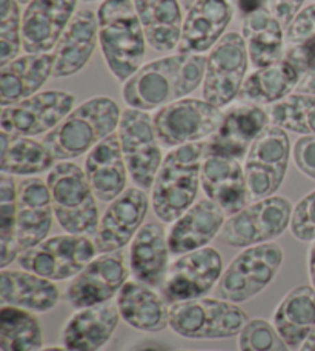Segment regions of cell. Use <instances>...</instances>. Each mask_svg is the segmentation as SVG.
<instances>
[{
	"mask_svg": "<svg viewBox=\"0 0 315 351\" xmlns=\"http://www.w3.org/2000/svg\"><path fill=\"white\" fill-rule=\"evenodd\" d=\"M207 58L179 53L143 65L123 85L129 108L151 111L185 99L203 85Z\"/></svg>",
	"mask_w": 315,
	"mask_h": 351,
	"instance_id": "cell-1",
	"label": "cell"
},
{
	"mask_svg": "<svg viewBox=\"0 0 315 351\" xmlns=\"http://www.w3.org/2000/svg\"><path fill=\"white\" fill-rule=\"evenodd\" d=\"M97 21L106 66L118 82H126L142 68L148 43L134 2L103 0Z\"/></svg>",
	"mask_w": 315,
	"mask_h": 351,
	"instance_id": "cell-2",
	"label": "cell"
},
{
	"mask_svg": "<svg viewBox=\"0 0 315 351\" xmlns=\"http://www.w3.org/2000/svg\"><path fill=\"white\" fill-rule=\"evenodd\" d=\"M205 154L206 142H195L173 148L163 158L151 194V205L162 222H175L195 204Z\"/></svg>",
	"mask_w": 315,
	"mask_h": 351,
	"instance_id": "cell-3",
	"label": "cell"
},
{
	"mask_svg": "<svg viewBox=\"0 0 315 351\" xmlns=\"http://www.w3.org/2000/svg\"><path fill=\"white\" fill-rule=\"evenodd\" d=\"M122 119L121 106L111 97H92L74 108L42 142L55 160L65 162L91 149L114 134Z\"/></svg>",
	"mask_w": 315,
	"mask_h": 351,
	"instance_id": "cell-4",
	"label": "cell"
},
{
	"mask_svg": "<svg viewBox=\"0 0 315 351\" xmlns=\"http://www.w3.org/2000/svg\"><path fill=\"white\" fill-rule=\"evenodd\" d=\"M47 184L51 191L55 221L68 234L96 236L99 208L96 194L85 170L74 162H59L48 173Z\"/></svg>",
	"mask_w": 315,
	"mask_h": 351,
	"instance_id": "cell-5",
	"label": "cell"
},
{
	"mask_svg": "<svg viewBox=\"0 0 315 351\" xmlns=\"http://www.w3.org/2000/svg\"><path fill=\"white\" fill-rule=\"evenodd\" d=\"M249 321L240 305L220 298L181 300L169 306V328L185 339H228L240 335Z\"/></svg>",
	"mask_w": 315,
	"mask_h": 351,
	"instance_id": "cell-6",
	"label": "cell"
},
{
	"mask_svg": "<svg viewBox=\"0 0 315 351\" xmlns=\"http://www.w3.org/2000/svg\"><path fill=\"white\" fill-rule=\"evenodd\" d=\"M285 252L277 242L260 243L232 259L217 284V298L242 304L255 298L279 274Z\"/></svg>",
	"mask_w": 315,
	"mask_h": 351,
	"instance_id": "cell-7",
	"label": "cell"
},
{
	"mask_svg": "<svg viewBox=\"0 0 315 351\" xmlns=\"http://www.w3.org/2000/svg\"><path fill=\"white\" fill-rule=\"evenodd\" d=\"M294 205L283 196H270L249 204L225 222L222 242L232 248H249L273 242L291 225Z\"/></svg>",
	"mask_w": 315,
	"mask_h": 351,
	"instance_id": "cell-8",
	"label": "cell"
},
{
	"mask_svg": "<svg viewBox=\"0 0 315 351\" xmlns=\"http://www.w3.org/2000/svg\"><path fill=\"white\" fill-rule=\"evenodd\" d=\"M97 254L94 241L88 236L59 234L18 254L23 269L53 282L74 279Z\"/></svg>",
	"mask_w": 315,
	"mask_h": 351,
	"instance_id": "cell-9",
	"label": "cell"
},
{
	"mask_svg": "<svg viewBox=\"0 0 315 351\" xmlns=\"http://www.w3.org/2000/svg\"><path fill=\"white\" fill-rule=\"evenodd\" d=\"M291 159V141L286 130L269 127L252 143L244 159L249 202L275 196L286 178Z\"/></svg>",
	"mask_w": 315,
	"mask_h": 351,
	"instance_id": "cell-10",
	"label": "cell"
},
{
	"mask_svg": "<svg viewBox=\"0 0 315 351\" xmlns=\"http://www.w3.org/2000/svg\"><path fill=\"white\" fill-rule=\"evenodd\" d=\"M153 121L162 145L177 148L211 137L223 121V111L205 99H180L162 106Z\"/></svg>",
	"mask_w": 315,
	"mask_h": 351,
	"instance_id": "cell-11",
	"label": "cell"
},
{
	"mask_svg": "<svg viewBox=\"0 0 315 351\" xmlns=\"http://www.w3.org/2000/svg\"><path fill=\"white\" fill-rule=\"evenodd\" d=\"M249 66L243 36L231 31L211 49L203 79V99L217 108H226L240 96Z\"/></svg>",
	"mask_w": 315,
	"mask_h": 351,
	"instance_id": "cell-12",
	"label": "cell"
},
{
	"mask_svg": "<svg viewBox=\"0 0 315 351\" xmlns=\"http://www.w3.org/2000/svg\"><path fill=\"white\" fill-rule=\"evenodd\" d=\"M117 134L131 180L142 190L153 188L163 162L153 117L147 111L126 108Z\"/></svg>",
	"mask_w": 315,
	"mask_h": 351,
	"instance_id": "cell-13",
	"label": "cell"
},
{
	"mask_svg": "<svg viewBox=\"0 0 315 351\" xmlns=\"http://www.w3.org/2000/svg\"><path fill=\"white\" fill-rule=\"evenodd\" d=\"M223 274V258L217 248L205 247L181 254L173 262L162 285L168 302L205 298Z\"/></svg>",
	"mask_w": 315,
	"mask_h": 351,
	"instance_id": "cell-14",
	"label": "cell"
},
{
	"mask_svg": "<svg viewBox=\"0 0 315 351\" xmlns=\"http://www.w3.org/2000/svg\"><path fill=\"white\" fill-rule=\"evenodd\" d=\"M75 96L68 91L37 93L22 102L5 106L0 114L2 131L17 136H39L53 131L74 110Z\"/></svg>",
	"mask_w": 315,
	"mask_h": 351,
	"instance_id": "cell-15",
	"label": "cell"
},
{
	"mask_svg": "<svg viewBox=\"0 0 315 351\" xmlns=\"http://www.w3.org/2000/svg\"><path fill=\"white\" fill-rule=\"evenodd\" d=\"M129 265L125 253H106L94 258L66 288L65 299L74 310L106 304L128 282Z\"/></svg>",
	"mask_w": 315,
	"mask_h": 351,
	"instance_id": "cell-16",
	"label": "cell"
},
{
	"mask_svg": "<svg viewBox=\"0 0 315 351\" xmlns=\"http://www.w3.org/2000/svg\"><path fill=\"white\" fill-rule=\"evenodd\" d=\"M149 199L138 186H131L112 200L100 219L99 230L94 237L97 253L121 252L132 242L138 230L143 227L148 215Z\"/></svg>",
	"mask_w": 315,
	"mask_h": 351,
	"instance_id": "cell-17",
	"label": "cell"
},
{
	"mask_svg": "<svg viewBox=\"0 0 315 351\" xmlns=\"http://www.w3.org/2000/svg\"><path fill=\"white\" fill-rule=\"evenodd\" d=\"M269 112L255 104H236L223 111L218 130L206 142V153L243 159L258 136L269 127Z\"/></svg>",
	"mask_w": 315,
	"mask_h": 351,
	"instance_id": "cell-18",
	"label": "cell"
},
{
	"mask_svg": "<svg viewBox=\"0 0 315 351\" xmlns=\"http://www.w3.org/2000/svg\"><path fill=\"white\" fill-rule=\"evenodd\" d=\"M54 208L48 184L39 178H28L17 185L16 242L23 253L48 239L53 228Z\"/></svg>",
	"mask_w": 315,
	"mask_h": 351,
	"instance_id": "cell-19",
	"label": "cell"
},
{
	"mask_svg": "<svg viewBox=\"0 0 315 351\" xmlns=\"http://www.w3.org/2000/svg\"><path fill=\"white\" fill-rule=\"evenodd\" d=\"M77 3L79 0H31L22 21L25 53L45 54L58 47Z\"/></svg>",
	"mask_w": 315,
	"mask_h": 351,
	"instance_id": "cell-20",
	"label": "cell"
},
{
	"mask_svg": "<svg viewBox=\"0 0 315 351\" xmlns=\"http://www.w3.org/2000/svg\"><path fill=\"white\" fill-rule=\"evenodd\" d=\"M201 188L206 197L229 217L248 206L247 176L238 159L206 153L201 165Z\"/></svg>",
	"mask_w": 315,
	"mask_h": 351,
	"instance_id": "cell-21",
	"label": "cell"
},
{
	"mask_svg": "<svg viewBox=\"0 0 315 351\" xmlns=\"http://www.w3.org/2000/svg\"><path fill=\"white\" fill-rule=\"evenodd\" d=\"M237 0H197L184 22L180 53L201 54L212 49L234 19Z\"/></svg>",
	"mask_w": 315,
	"mask_h": 351,
	"instance_id": "cell-22",
	"label": "cell"
},
{
	"mask_svg": "<svg viewBox=\"0 0 315 351\" xmlns=\"http://www.w3.org/2000/svg\"><path fill=\"white\" fill-rule=\"evenodd\" d=\"M226 215L210 199L199 200L185 215L173 222L168 231V243L171 253L181 256L195 250L210 247V243L222 233Z\"/></svg>",
	"mask_w": 315,
	"mask_h": 351,
	"instance_id": "cell-23",
	"label": "cell"
},
{
	"mask_svg": "<svg viewBox=\"0 0 315 351\" xmlns=\"http://www.w3.org/2000/svg\"><path fill=\"white\" fill-rule=\"evenodd\" d=\"M99 40V21L92 10L74 14L54 49L53 77H69L84 70L92 58Z\"/></svg>",
	"mask_w": 315,
	"mask_h": 351,
	"instance_id": "cell-24",
	"label": "cell"
},
{
	"mask_svg": "<svg viewBox=\"0 0 315 351\" xmlns=\"http://www.w3.org/2000/svg\"><path fill=\"white\" fill-rule=\"evenodd\" d=\"M118 321L117 305L108 302L77 310L62 331L63 347L71 351H100L114 336Z\"/></svg>",
	"mask_w": 315,
	"mask_h": 351,
	"instance_id": "cell-25",
	"label": "cell"
},
{
	"mask_svg": "<svg viewBox=\"0 0 315 351\" xmlns=\"http://www.w3.org/2000/svg\"><path fill=\"white\" fill-rule=\"evenodd\" d=\"M85 173L94 194L102 202H112L126 190L129 173L117 133L106 137L88 153Z\"/></svg>",
	"mask_w": 315,
	"mask_h": 351,
	"instance_id": "cell-26",
	"label": "cell"
},
{
	"mask_svg": "<svg viewBox=\"0 0 315 351\" xmlns=\"http://www.w3.org/2000/svg\"><path fill=\"white\" fill-rule=\"evenodd\" d=\"M168 233L160 223L148 222L138 230L129 247V269L136 280L160 287L169 271Z\"/></svg>",
	"mask_w": 315,
	"mask_h": 351,
	"instance_id": "cell-27",
	"label": "cell"
},
{
	"mask_svg": "<svg viewBox=\"0 0 315 351\" xmlns=\"http://www.w3.org/2000/svg\"><path fill=\"white\" fill-rule=\"evenodd\" d=\"M168 300L138 280H128L117 294L121 317L131 328L143 333H160L169 327Z\"/></svg>",
	"mask_w": 315,
	"mask_h": 351,
	"instance_id": "cell-28",
	"label": "cell"
},
{
	"mask_svg": "<svg viewBox=\"0 0 315 351\" xmlns=\"http://www.w3.org/2000/svg\"><path fill=\"white\" fill-rule=\"evenodd\" d=\"M54 71V54H27L0 66V105L10 106L33 97Z\"/></svg>",
	"mask_w": 315,
	"mask_h": 351,
	"instance_id": "cell-29",
	"label": "cell"
},
{
	"mask_svg": "<svg viewBox=\"0 0 315 351\" xmlns=\"http://www.w3.org/2000/svg\"><path fill=\"white\" fill-rule=\"evenodd\" d=\"M0 299L3 305L18 306L31 313H47L58 306L60 291L53 280L27 269L2 268Z\"/></svg>",
	"mask_w": 315,
	"mask_h": 351,
	"instance_id": "cell-30",
	"label": "cell"
},
{
	"mask_svg": "<svg viewBox=\"0 0 315 351\" xmlns=\"http://www.w3.org/2000/svg\"><path fill=\"white\" fill-rule=\"evenodd\" d=\"M147 36L148 45L157 53L179 48L184 31L180 0H132Z\"/></svg>",
	"mask_w": 315,
	"mask_h": 351,
	"instance_id": "cell-31",
	"label": "cell"
},
{
	"mask_svg": "<svg viewBox=\"0 0 315 351\" xmlns=\"http://www.w3.org/2000/svg\"><path fill=\"white\" fill-rule=\"evenodd\" d=\"M273 325L291 350H299L315 328V288L299 285L283 298L274 311Z\"/></svg>",
	"mask_w": 315,
	"mask_h": 351,
	"instance_id": "cell-32",
	"label": "cell"
},
{
	"mask_svg": "<svg viewBox=\"0 0 315 351\" xmlns=\"http://www.w3.org/2000/svg\"><path fill=\"white\" fill-rule=\"evenodd\" d=\"M242 36L255 70L273 65L283 58L286 34L283 33V23L274 16L269 5L243 17Z\"/></svg>",
	"mask_w": 315,
	"mask_h": 351,
	"instance_id": "cell-33",
	"label": "cell"
},
{
	"mask_svg": "<svg viewBox=\"0 0 315 351\" xmlns=\"http://www.w3.org/2000/svg\"><path fill=\"white\" fill-rule=\"evenodd\" d=\"M301 79L303 74L297 70V66L286 58H281L273 65L257 68L254 73H251L243 84L240 97L249 104L274 105L291 96L292 91L297 90Z\"/></svg>",
	"mask_w": 315,
	"mask_h": 351,
	"instance_id": "cell-34",
	"label": "cell"
},
{
	"mask_svg": "<svg viewBox=\"0 0 315 351\" xmlns=\"http://www.w3.org/2000/svg\"><path fill=\"white\" fill-rule=\"evenodd\" d=\"M54 156L43 142L0 133V170L10 176H37L54 168Z\"/></svg>",
	"mask_w": 315,
	"mask_h": 351,
	"instance_id": "cell-35",
	"label": "cell"
},
{
	"mask_svg": "<svg viewBox=\"0 0 315 351\" xmlns=\"http://www.w3.org/2000/svg\"><path fill=\"white\" fill-rule=\"evenodd\" d=\"M0 348L2 351H40L43 333L33 313L18 306L0 308Z\"/></svg>",
	"mask_w": 315,
	"mask_h": 351,
	"instance_id": "cell-36",
	"label": "cell"
},
{
	"mask_svg": "<svg viewBox=\"0 0 315 351\" xmlns=\"http://www.w3.org/2000/svg\"><path fill=\"white\" fill-rule=\"evenodd\" d=\"M270 123L292 133L315 136V96L295 93L270 106Z\"/></svg>",
	"mask_w": 315,
	"mask_h": 351,
	"instance_id": "cell-37",
	"label": "cell"
},
{
	"mask_svg": "<svg viewBox=\"0 0 315 351\" xmlns=\"http://www.w3.org/2000/svg\"><path fill=\"white\" fill-rule=\"evenodd\" d=\"M17 186L12 176L0 178V267L8 268L21 252L16 242Z\"/></svg>",
	"mask_w": 315,
	"mask_h": 351,
	"instance_id": "cell-38",
	"label": "cell"
},
{
	"mask_svg": "<svg viewBox=\"0 0 315 351\" xmlns=\"http://www.w3.org/2000/svg\"><path fill=\"white\" fill-rule=\"evenodd\" d=\"M22 21L18 0H0V66L8 65L21 53Z\"/></svg>",
	"mask_w": 315,
	"mask_h": 351,
	"instance_id": "cell-39",
	"label": "cell"
},
{
	"mask_svg": "<svg viewBox=\"0 0 315 351\" xmlns=\"http://www.w3.org/2000/svg\"><path fill=\"white\" fill-rule=\"evenodd\" d=\"M238 348L240 351H291L266 319H251L238 335Z\"/></svg>",
	"mask_w": 315,
	"mask_h": 351,
	"instance_id": "cell-40",
	"label": "cell"
},
{
	"mask_svg": "<svg viewBox=\"0 0 315 351\" xmlns=\"http://www.w3.org/2000/svg\"><path fill=\"white\" fill-rule=\"evenodd\" d=\"M292 236L300 242L315 241V190L294 206L291 225Z\"/></svg>",
	"mask_w": 315,
	"mask_h": 351,
	"instance_id": "cell-41",
	"label": "cell"
},
{
	"mask_svg": "<svg viewBox=\"0 0 315 351\" xmlns=\"http://www.w3.org/2000/svg\"><path fill=\"white\" fill-rule=\"evenodd\" d=\"M288 43L315 42V3L301 10L286 27Z\"/></svg>",
	"mask_w": 315,
	"mask_h": 351,
	"instance_id": "cell-42",
	"label": "cell"
},
{
	"mask_svg": "<svg viewBox=\"0 0 315 351\" xmlns=\"http://www.w3.org/2000/svg\"><path fill=\"white\" fill-rule=\"evenodd\" d=\"M292 156L299 170L315 180V136H301L295 142Z\"/></svg>",
	"mask_w": 315,
	"mask_h": 351,
	"instance_id": "cell-43",
	"label": "cell"
},
{
	"mask_svg": "<svg viewBox=\"0 0 315 351\" xmlns=\"http://www.w3.org/2000/svg\"><path fill=\"white\" fill-rule=\"evenodd\" d=\"M303 3L305 0H270L269 8L283 23V27H288L294 21V17L301 11Z\"/></svg>",
	"mask_w": 315,
	"mask_h": 351,
	"instance_id": "cell-44",
	"label": "cell"
},
{
	"mask_svg": "<svg viewBox=\"0 0 315 351\" xmlns=\"http://www.w3.org/2000/svg\"><path fill=\"white\" fill-rule=\"evenodd\" d=\"M270 0H237V10L240 11L243 17H247L252 12L260 11L264 6L269 5Z\"/></svg>",
	"mask_w": 315,
	"mask_h": 351,
	"instance_id": "cell-45",
	"label": "cell"
},
{
	"mask_svg": "<svg viewBox=\"0 0 315 351\" xmlns=\"http://www.w3.org/2000/svg\"><path fill=\"white\" fill-rule=\"evenodd\" d=\"M297 91L303 94H314L315 96V62L310 68V71H307L303 79H301V82L297 86Z\"/></svg>",
	"mask_w": 315,
	"mask_h": 351,
	"instance_id": "cell-46",
	"label": "cell"
},
{
	"mask_svg": "<svg viewBox=\"0 0 315 351\" xmlns=\"http://www.w3.org/2000/svg\"><path fill=\"white\" fill-rule=\"evenodd\" d=\"M310 278L312 287L315 288V241L312 242V247L310 250Z\"/></svg>",
	"mask_w": 315,
	"mask_h": 351,
	"instance_id": "cell-47",
	"label": "cell"
},
{
	"mask_svg": "<svg viewBox=\"0 0 315 351\" xmlns=\"http://www.w3.org/2000/svg\"><path fill=\"white\" fill-rule=\"evenodd\" d=\"M299 351H315V328L311 331V335L307 336V339L299 348Z\"/></svg>",
	"mask_w": 315,
	"mask_h": 351,
	"instance_id": "cell-48",
	"label": "cell"
},
{
	"mask_svg": "<svg viewBox=\"0 0 315 351\" xmlns=\"http://www.w3.org/2000/svg\"><path fill=\"white\" fill-rule=\"evenodd\" d=\"M132 351H163L160 347H155V346H143V347H138Z\"/></svg>",
	"mask_w": 315,
	"mask_h": 351,
	"instance_id": "cell-49",
	"label": "cell"
},
{
	"mask_svg": "<svg viewBox=\"0 0 315 351\" xmlns=\"http://www.w3.org/2000/svg\"><path fill=\"white\" fill-rule=\"evenodd\" d=\"M197 2V0H180V3H181V6H184L185 10H191V6Z\"/></svg>",
	"mask_w": 315,
	"mask_h": 351,
	"instance_id": "cell-50",
	"label": "cell"
},
{
	"mask_svg": "<svg viewBox=\"0 0 315 351\" xmlns=\"http://www.w3.org/2000/svg\"><path fill=\"white\" fill-rule=\"evenodd\" d=\"M40 351H71L66 347H48V348H42Z\"/></svg>",
	"mask_w": 315,
	"mask_h": 351,
	"instance_id": "cell-51",
	"label": "cell"
},
{
	"mask_svg": "<svg viewBox=\"0 0 315 351\" xmlns=\"http://www.w3.org/2000/svg\"><path fill=\"white\" fill-rule=\"evenodd\" d=\"M21 3H25V2H31V0H18Z\"/></svg>",
	"mask_w": 315,
	"mask_h": 351,
	"instance_id": "cell-52",
	"label": "cell"
},
{
	"mask_svg": "<svg viewBox=\"0 0 315 351\" xmlns=\"http://www.w3.org/2000/svg\"><path fill=\"white\" fill-rule=\"evenodd\" d=\"M175 351H194V350H175Z\"/></svg>",
	"mask_w": 315,
	"mask_h": 351,
	"instance_id": "cell-53",
	"label": "cell"
},
{
	"mask_svg": "<svg viewBox=\"0 0 315 351\" xmlns=\"http://www.w3.org/2000/svg\"><path fill=\"white\" fill-rule=\"evenodd\" d=\"M85 2H97V0H85Z\"/></svg>",
	"mask_w": 315,
	"mask_h": 351,
	"instance_id": "cell-54",
	"label": "cell"
}]
</instances>
